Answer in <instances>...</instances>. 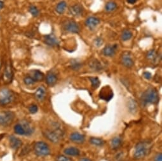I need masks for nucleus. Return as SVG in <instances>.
<instances>
[{"label":"nucleus","mask_w":162,"mask_h":161,"mask_svg":"<svg viewBox=\"0 0 162 161\" xmlns=\"http://www.w3.org/2000/svg\"><path fill=\"white\" fill-rule=\"evenodd\" d=\"M155 161H162V154L161 153L157 154L155 156Z\"/></svg>","instance_id":"nucleus-35"},{"label":"nucleus","mask_w":162,"mask_h":161,"mask_svg":"<svg viewBox=\"0 0 162 161\" xmlns=\"http://www.w3.org/2000/svg\"><path fill=\"white\" fill-rule=\"evenodd\" d=\"M143 75H144V77L146 79H150L152 77L151 74L149 72H144L143 73Z\"/></svg>","instance_id":"nucleus-34"},{"label":"nucleus","mask_w":162,"mask_h":161,"mask_svg":"<svg viewBox=\"0 0 162 161\" xmlns=\"http://www.w3.org/2000/svg\"><path fill=\"white\" fill-rule=\"evenodd\" d=\"M64 154L69 156H78L80 154V151L76 147H69L64 150Z\"/></svg>","instance_id":"nucleus-19"},{"label":"nucleus","mask_w":162,"mask_h":161,"mask_svg":"<svg viewBox=\"0 0 162 161\" xmlns=\"http://www.w3.org/2000/svg\"><path fill=\"white\" fill-rule=\"evenodd\" d=\"M70 140L76 143H82L85 141V136L79 132H73L70 135Z\"/></svg>","instance_id":"nucleus-13"},{"label":"nucleus","mask_w":162,"mask_h":161,"mask_svg":"<svg viewBox=\"0 0 162 161\" xmlns=\"http://www.w3.org/2000/svg\"><path fill=\"white\" fill-rule=\"evenodd\" d=\"M34 151L36 155L40 157L48 155L50 154V150L48 144L43 141H38L34 146Z\"/></svg>","instance_id":"nucleus-5"},{"label":"nucleus","mask_w":162,"mask_h":161,"mask_svg":"<svg viewBox=\"0 0 162 161\" xmlns=\"http://www.w3.org/2000/svg\"><path fill=\"white\" fill-rule=\"evenodd\" d=\"M29 11L31 13V15L34 17H37L39 15V10L38 8L34 5H32L29 7Z\"/></svg>","instance_id":"nucleus-29"},{"label":"nucleus","mask_w":162,"mask_h":161,"mask_svg":"<svg viewBox=\"0 0 162 161\" xmlns=\"http://www.w3.org/2000/svg\"><path fill=\"white\" fill-rule=\"evenodd\" d=\"M79 161H92V160L88 158H81L80 159Z\"/></svg>","instance_id":"nucleus-37"},{"label":"nucleus","mask_w":162,"mask_h":161,"mask_svg":"<svg viewBox=\"0 0 162 161\" xmlns=\"http://www.w3.org/2000/svg\"><path fill=\"white\" fill-rule=\"evenodd\" d=\"M38 107L36 105H31L29 107V111L30 112V113H35L38 111Z\"/></svg>","instance_id":"nucleus-32"},{"label":"nucleus","mask_w":162,"mask_h":161,"mask_svg":"<svg viewBox=\"0 0 162 161\" xmlns=\"http://www.w3.org/2000/svg\"><path fill=\"white\" fill-rule=\"evenodd\" d=\"M146 56L147 59H149L152 61H157L158 59L159 60L158 55V54H157L156 51L154 50H150V51H148Z\"/></svg>","instance_id":"nucleus-20"},{"label":"nucleus","mask_w":162,"mask_h":161,"mask_svg":"<svg viewBox=\"0 0 162 161\" xmlns=\"http://www.w3.org/2000/svg\"><path fill=\"white\" fill-rule=\"evenodd\" d=\"M159 101V94L156 89L153 88H148L143 93L141 97V102L144 105L147 104H155Z\"/></svg>","instance_id":"nucleus-1"},{"label":"nucleus","mask_w":162,"mask_h":161,"mask_svg":"<svg viewBox=\"0 0 162 161\" xmlns=\"http://www.w3.org/2000/svg\"><path fill=\"white\" fill-rule=\"evenodd\" d=\"M44 135L46 138L53 143H59L63 137V131L59 128H55L52 130H47Z\"/></svg>","instance_id":"nucleus-3"},{"label":"nucleus","mask_w":162,"mask_h":161,"mask_svg":"<svg viewBox=\"0 0 162 161\" xmlns=\"http://www.w3.org/2000/svg\"><path fill=\"white\" fill-rule=\"evenodd\" d=\"M122 144V140L119 137H114L111 141V145L113 149H117Z\"/></svg>","instance_id":"nucleus-23"},{"label":"nucleus","mask_w":162,"mask_h":161,"mask_svg":"<svg viewBox=\"0 0 162 161\" xmlns=\"http://www.w3.org/2000/svg\"><path fill=\"white\" fill-rule=\"evenodd\" d=\"M116 50H117V45H116L113 46H106L104 48L103 53L106 56H113L116 53Z\"/></svg>","instance_id":"nucleus-17"},{"label":"nucleus","mask_w":162,"mask_h":161,"mask_svg":"<svg viewBox=\"0 0 162 161\" xmlns=\"http://www.w3.org/2000/svg\"><path fill=\"white\" fill-rule=\"evenodd\" d=\"M57 161H73L72 159L64 155H59L57 157Z\"/></svg>","instance_id":"nucleus-31"},{"label":"nucleus","mask_w":162,"mask_h":161,"mask_svg":"<svg viewBox=\"0 0 162 161\" xmlns=\"http://www.w3.org/2000/svg\"><path fill=\"white\" fill-rule=\"evenodd\" d=\"M24 82L26 85H31L34 84L35 82L34 80L32 79L30 76H26L24 79Z\"/></svg>","instance_id":"nucleus-30"},{"label":"nucleus","mask_w":162,"mask_h":161,"mask_svg":"<svg viewBox=\"0 0 162 161\" xmlns=\"http://www.w3.org/2000/svg\"><path fill=\"white\" fill-rule=\"evenodd\" d=\"M151 145L147 141H140L136 146L135 151H134V158L141 159L144 158L147 155L150 151Z\"/></svg>","instance_id":"nucleus-2"},{"label":"nucleus","mask_w":162,"mask_h":161,"mask_svg":"<svg viewBox=\"0 0 162 161\" xmlns=\"http://www.w3.org/2000/svg\"><path fill=\"white\" fill-rule=\"evenodd\" d=\"M3 80L6 83H9L12 81L13 78V70L10 64H8L4 69L3 73Z\"/></svg>","instance_id":"nucleus-8"},{"label":"nucleus","mask_w":162,"mask_h":161,"mask_svg":"<svg viewBox=\"0 0 162 161\" xmlns=\"http://www.w3.org/2000/svg\"><path fill=\"white\" fill-rule=\"evenodd\" d=\"M67 7V3L65 1H62L59 2L56 7V11L58 13L62 14L64 12Z\"/></svg>","instance_id":"nucleus-22"},{"label":"nucleus","mask_w":162,"mask_h":161,"mask_svg":"<svg viewBox=\"0 0 162 161\" xmlns=\"http://www.w3.org/2000/svg\"><path fill=\"white\" fill-rule=\"evenodd\" d=\"M15 113L11 111H3L0 113V126H8L13 122Z\"/></svg>","instance_id":"nucleus-6"},{"label":"nucleus","mask_w":162,"mask_h":161,"mask_svg":"<svg viewBox=\"0 0 162 161\" xmlns=\"http://www.w3.org/2000/svg\"><path fill=\"white\" fill-rule=\"evenodd\" d=\"M44 41L46 44L50 46H55L59 44V41L57 37L53 34L45 36L44 37Z\"/></svg>","instance_id":"nucleus-11"},{"label":"nucleus","mask_w":162,"mask_h":161,"mask_svg":"<svg viewBox=\"0 0 162 161\" xmlns=\"http://www.w3.org/2000/svg\"><path fill=\"white\" fill-rule=\"evenodd\" d=\"M70 12L72 15L78 16L82 13V8L80 5H78V4H75V5L71 7Z\"/></svg>","instance_id":"nucleus-21"},{"label":"nucleus","mask_w":162,"mask_h":161,"mask_svg":"<svg viewBox=\"0 0 162 161\" xmlns=\"http://www.w3.org/2000/svg\"><path fill=\"white\" fill-rule=\"evenodd\" d=\"M132 32L130 31L125 30L122 34V40L123 41H127L132 38Z\"/></svg>","instance_id":"nucleus-24"},{"label":"nucleus","mask_w":162,"mask_h":161,"mask_svg":"<svg viewBox=\"0 0 162 161\" xmlns=\"http://www.w3.org/2000/svg\"><path fill=\"white\" fill-rule=\"evenodd\" d=\"M57 80V76L55 75V74L52 72H50L47 75V78H46V82H47V84L50 86H53L56 84Z\"/></svg>","instance_id":"nucleus-18"},{"label":"nucleus","mask_w":162,"mask_h":161,"mask_svg":"<svg viewBox=\"0 0 162 161\" xmlns=\"http://www.w3.org/2000/svg\"><path fill=\"white\" fill-rule=\"evenodd\" d=\"M3 5H4L3 3L1 1H0V10H1V9H2V8L3 7Z\"/></svg>","instance_id":"nucleus-38"},{"label":"nucleus","mask_w":162,"mask_h":161,"mask_svg":"<svg viewBox=\"0 0 162 161\" xmlns=\"http://www.w3.org/2000/svg\"><path fill=\"white\" fill-rule=\"evenodd\" d=\"M14 131L15 133L19 135H30L32 134V130L28 123L24 124H17L14 127Z\"/></svg>","instance_id":"nucleus-7"},{"label":"nucleus","mask_w":162,"mask_h":161,"mask_svg":"<svg viewBox=\"0 0 162 161\" xmlns=\"http://www.w3.org/2000/svg\"><path fill=\"white\" fill-rule=\"evenodd\" d=\"M117 5L113 1H109L107 4H106L105 9L108 12H111L114 11L116 8H117Z\"/></svg>","instance_id":"nucleus-25"},{"label":"nucleus","mask_w":162,"mask_h":161,"mask_svg":"<svg viewBox=\"0 0 162 161\" xmlns=\"http://www.w3.org/2000/svg\"><path fill=\"white\" fill-rule=\"evenodd\" d=\"M10 146L13 149H19L22 145V141L17 138L15 136H10Z\"/></svg>","instance_id":"nucleus-16"},{"label":"nucleus","mask_w":162,"mask_h":161,"mask_svg":"<svg viewBox=\"0 0 162 161\" xmlns=\"http://www.w3.org/2000/svg\"><path fill=\"white\" fill-rule=\"evenodd\" d=\"M90 66L92 68L96 70H100L102 69V66H101V64L97 60H95V61H91V63L90 64Z\"/></svg>","instance_id":"nucleus-28"},{"label":"nucleus","mask_w":162,"mask_h":161,"mask_svg":"<svg viewBox=\"0 0 162 161\" xmlns=\"http://www.w3.org/2000/svg\"><path fill=\"white\" fill-rule=\"evenodd\" d=\"M90 142L92 144L95 146H101L104 144V141L103 140H101L98 138H91L90 139Z\"/></svg>","instance_id":"nucleus-26"},{"label":"nucleus","mask_w":162,"mask_h":161,"mask_svg":"<svg viewBox=\"0 0 162 161\" xmlns=\"http://www.w3.org/2000/svg\"><path fill=\"white\" fill-rule=\"evenodd\" d=\"M34 97L37 100L41 102L44 100L46 97V89L44 86H40L34 93Z\"/></svg>","instance_id":"nucleus-12"},{"label":"nucleus","mask_w":162,"mask_h":161,"mask_svg":"<svg viewBox=\"0 0 162 161\" xmlns=\"http://www.w3.org/2000/svg\"><path fill=\"white\" fill-rule=\"evenodd\" d=\"M29 76L34 80V82H39L41 81L43 79L44 74L39 70H34L31 71Z\"/></svg>","instance_id":"nucleus-14"},{"label":"nucleus","mask_w":162,"mask_h":161,"mask_svg":"<svg viewBox=\"0 0 162 161\" xmlns=\"http://www.w3.org/2000/svg\"><path fill=\"white\" fill-rule=\"evenodd\" d=\"M90 82L92 83V86L94 88H97L100 86V82L98 78H96V77L90 78Z\"/></svg>","instance_id":"nucleus-27"},{"label":"nucleus","mask_w":162,"mask_h":161,"mask_svg":"<svg viewBox=\"0 0 162 161\" xmlns=\"http://www.w3.org/2000/svg\"><path fill=\"white\" fill-rule=\"evenodd\" d=\"M65 29L68 32L73 33H78L80 31V27L77 23L74 21H68L64 25Z\"/></svg>","instance_id":"nucleus-9"},{"label":"nucleus","mask_w":162,"mask_h":161,"mask_svg":"<svg viewBox=\"0 0 162 161\" xmlns=\"http://www.w3.org/2000/svg\"><path fill=\"white\" fill-rule=\"evenodd\" d=\"M122 63L127 67H132L134 64L133 60L132 59L131 56L130 55L128 52H125L122 55Z\"/></svg>","instance_id":"nucleus-10"},{"label":"nucleus","mask_w":162,"mask_h":161,"mask_svg":"<svg viewBox=\"0 0 162 161\" xmlns=\"http://www.w3.org/2000/svg\"><path fill=\"white\" fill-rule=\"evenodd\" d=\"M127 1L130 4H134V3H136L137 0H127Z\"/></svg>","instance_id":"nucleus-36"},{"label":"nucleus","mask_w":162,"mask_h":161,"mask_svg":"<svg viewBox=\"0 0 162 161\" xmlns=\"http://www.w3.org/2000/svg\"><path fill=\"white\" fill-rule=\"evenodd\" d=\"M103 43V40L101 38H99H99H97V40H95V45L97 46H100Z\"/></svg>","instance_id":"nucleus-33"},{"label":"nucleus","mask_w":162,"mask_h":161,"mask_svg":"<svg viewBox=\"0 0 162 161\" xmlns=\"http://www.w3.org/2000/svg\"><path fill=\"white\" fill-rule=\"evenodd\" d=\"M100 23V20L98 19V18L94 17H90L89 18H88L86 20V26L90 28V29H93L94 28L97 26V25H99Z\"/></svg>","instance_id":"nucleus-15"},{"label":"nucleus","mask_w":162,"mask_h":161,"mask_svg":"<svg viewBox=\"0 0 162 161\" xmlns=\"http://www.w3.org/2000/svg\"><path fill=\"white\" fill-rule=\"evenodd\" d=\"M14 98L13 92L7 88L0 90V106L7 105L10 103Z\"/></svg>","instance_id":"nucleus-4"}]
</instances>
